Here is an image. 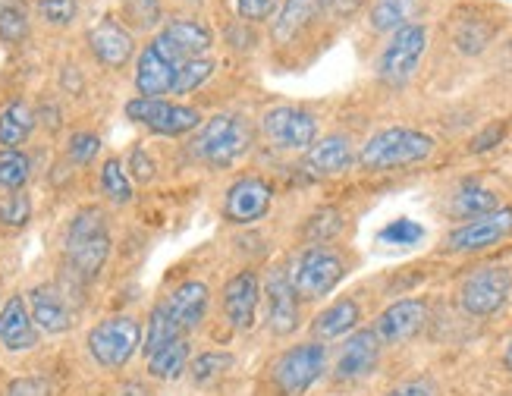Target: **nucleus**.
<instances>
[{
    "label": "nucleus",
    "instance_id": "f257e3e1",
    "mask_svg": "<svg viewBox=\"0 0 512 396\" xmlns=\"http://www.w3.org/2000/svg\"><path fill=\"white\" fill-rule=\"evenodd\" d=\"M110 227L107 214L95 205H88L73 214L70 227L63 236V264L66 274L79 283H92L110 258Z\"/></svg>",
    "mask_w": 512,
    "mask_h": 396
},
{
    "label": "nucleus",
    "instance_id": "f03ea898",
    "mask_svg": "<svg viewBox=\"0 0 512 396\" xmlns=\"http://www.w3.org/2000/svg\"><path fill=\"white\" fill-rule=\"evenodd\" d=\"M255 129L246 114H214L195 129L189 154L211 170H227L252 151Z\"/></svg>",
    "mask_w": 512,
    "mask_h": 396
},
{
    "label": "nucleus",
    "instance_id": "7ed1b4c3",
    "mask_svg": "<svg viewBox=\"0 0 512 396\" xmlns=\"http://www.w3.org/2000/svg\"><path fill=\"white\" fill-rule=\"evenodd\" d=\"M85 352L101 371L117 374L142 352V321L136 315H107L85 334Z\"/></svg>",
    "mask_w": 512,
    "mask_h": 396
},
{
    "label": "nucleus",
    "instance_id": "20e7f679",
    "mask_svg": "<svg viewBox=\"0 0 512 396\" xmlns=\"http://www.w3.org/2000/svg\"><path fill=\"white\" fill-rule=\"evenodd\" d=\"M434 151V139L428 132L412 129V126H390L374 132V136L362 145L359 151V164L362 170L371 173H384L396 167H412L428 161Z\"/></svg>",
    "mask_w": 512,
    "mask_h": 396
},
{
    "label": "nucleus",
    "instance_id": "39448f33",
    "mask_svg": "<svg viewBox=\"0 0 512 396\" xmlns=\"http://www.w3.org/2000/svg\"><path fill=\"white\" fill-rule=\"evenodd\" d=\"M327 343L305 340L296 346H286L280 356L267 365V384L274 396H305L327 371Z\"/></svg>",
    "mask_w": 512,
    "mask_h": 396
},
{
    "label": "nucleus",
    "instance_id": "423d86ee",
    "mask_svg": "<svg viewBox=\"0 0 512 396\" xmlns=\"http://www.w3.org/2000/svg\"><path fill=\"white\" fill-rule=\"evenodd\" d=\"M286 274L299 302H318L340 286V280L346 277V261L330 246H305L289 261Z\"/></svg>",
    "mask_w": 512,
    "mask_h": 396
},
{
    "label": "nucleus",
    "instance_id": "0eeeda50",
    "mask_svg": "<svg viewBox=\"0 0 512 396\" xmlns=\"http://www.w3.org/2000/svg\"><path fill=\"white\" fill-rule=\"evenodd\" d=\"M425 51H428V29L421 22H409V26L396 29L384 44L381 57H377V79L390 88L406 85L415 76Z\"/></svg>",
    "mask_w": 512,
    "mask_h": 396
},
{
    "label": "nucleus",
    "instance_id": "6e6552de",
    "mask_svg": "<svg viewBox=\"0 0 512 396\" xmlns=\"http://www.w3.org/2000/svg\"><path fill=\"white\" fill-rule=\"evenodd\" d=\"M512 296V271L503 264H484L475 268L459 286V305L472 318H491Z\"/></svg>",
    "mask_w": 512,
    "mask_h": 396
},
{
    "label": "nucleus",
    "instance_id": "1a4fd4ad",
    "mask_svg": "<svg viewBox=\"0 0 512 396\" xmlns=\"http://www.w3.org/2000/svg\"><path fill=\"white\" fill-rule=\"evenodd\" d=\"M126 120L145 126L154 136H186V132H195L202 126V114L189 104H176L167 98H132L123 107Z\"/></svg>",
    "mask_w": 512,
    "mask_h": 396
},
{
    "label": "nucleus",
    "instance_id": "9d476101",
    "mask_svg": "<svg viewBox=\"0 0 512 396\" xmlns=\"http://www.w3.org/2000/svg\"><path fill=\"white\" fill-rule=\"evenodd\" d=\"M261 136L280 151H308L318 142V117L305 107L280 104L264 110L258 120Z\"/></svg>",
    "mask_w": 512,
    "mask_h": 396
},
{
    "label": "nucleus",
    "instance_id": "9b49d317",
    "mask_svg": "<svg viewBox=\"0 0 512 396\" xmlns=\"http://www.w3.org/2000/svg\"><path fill=\"white\" fill-rule=\"evenodd\" d=\"M271 205H274V186L267 183L264 176L246 173V176H239V180H233L230 189L224 192L220 214H224V220L233 227H249L264 220Z\"/></svg>",
    "mask_w": 512,
    "mask_h": 396
},
{
    "label": "nucleus",
    "instance_id": "f8f14e48",
    "mask_svg": "<svg viewBox=\"0 0 512 396\" xmlns=\"http://www.w3.org/2000/svg\"><path fill=\"white\" fill-rule=\"evenodd\" d=\"M220 308H224V318L236 334L255 330L261 308V277L249 268L236 271L220 290Z\"/></svg>",
    "mask_w": 512,
    "mask_h": 396
},
{
    "label": "nucleus",
    "instance_id": "ddd939ff",
    "mask_svg": "<svg viewBox=\"0 0 512 396\" xmlns=\"http://www.w3.org/2000/svg\"><path fill=\"white\" fill-rule=\"evenodd\" d=\"M180 57L167 51V44L154 35L139 60H136V76H132V82H136V92L139 98H164L173 92V82H176V70H180Z\"/></svg>",
    "mask_w": 512,
    "mask_h": 396
},
{
    "label": "nucleus",
    "instance_id": "4468645a",
    "mask_svg": "<svg viewBox=\"0 0 512 396\" xmlns=\"http://www.w3.org/2000/svg\"><path fill=\"white\" fill-rule=\"evenodd\" d=\"M26 305H29V315H32L35 327L48 337L70 334L76 324L70 296H66L57 283H35L26 293Z\"/></svg>",
    "mask_w": 512,
    "mask_h": 396
},
{
    "label": "nucleus",
    "instance_id": "2eb2a0df",
    "mask_svg": "<svg viewBox=\"0 0 512 396\" xmlns=\"http://www.w3.org/2000/svg\"><path fill=\"white\" fill-rule=\"evenodd\" d=\"M377 365H381V340H377V334L374 330H352L337 352V362H333V381H365L377 371Z\"/></svg>",
    "mask_w": 512,
    "mask_h": 396
},
{
    "label": "nucleus",
    "instance_id": "dca6fc26",
    "mask_svg": "<svg viewBox=\"0 0 512 396\" xmlns=\"http://www.w3.org/2000/svg\"><path fill=\"white\" fill-rule=\"evenodd\" d=\"M164 305V312L170 315V321L180 327V334L189 337L195 334L198 327L205 324L208 318V308H211V286L205 280H183V283H176L173 290L158 299Z\"/></svg>",
    "mask_w": 512,
    "mask_h": 396
},
{
    "label": "nucleus",
    "instance_id": "f3484780",
    "mask_svg": "<svg viewBox=\"0 0 512 396\" xmlns=\"http://www.w3.org/2000/svg\"><path fill=\"white\" fill-rule=\"evenodd\" d=\"M512 233V208H494L487 214H478L472 220L459 224L447 236V249L450 252H481L491 249L497 242H503Z\"/></svg>",
    "mask_w": 512,
    "mask_h": 396
},
{
    "label": "nucleus",
    "instance_id": "a211bd4d",
    "mask_svg": "<svg viewBox=\"0 0 512 396\" xmlns=\"http://www.w3.org/2000/svg\"><path fill=\"white\" fill-rule=\"evenodd\" d=\"M428 321V302L425 299H396L390 302L374 321V334L381 346H403L421 334Z\"/></svg>",
    "mask_w": 512,
    "mask_h": 396
},
{
    "label": "nucleus",
    "instance_id": "6ab92c4d",
    "mask_svg": "<svg viewBox=\"0 0 512 396\" xmlns=\"http://www.w3.org/2000/svg\"><path fill=\"white\" fill-rule=\"evenodd\" d=\"M261 299L267 302V327L274 337H289L299 327V296L293 293L286 268H271L261 286Z\"/></svg>",
    "mask_w": 512,
    "mask_h": 396
},
{
    "label": "nucleus",
    "instance_id": "aec40b11",
    "mask_svg": "<svg viewBox=\"0 0 512 396\" xmlns=\"http://www.w3.org/2000/svg\"><path fill=\"white\" fill-rule=\"evenodd\" d=\"M85 41L92 57L101 66H107V70H123L132 60V54H136V38H132V32L114 16H104L101 22H95V26L88 29Z\"/></svg>",
    "mask_w": 512,
    "mask_h": 396
},
{
    "label": "nucleus",
    "instance_id": "412c9836",
    "mask_svg": "<svg viewBox=\"0 0 512 396\" xmlns=\"http://www.w3.org/2000/svg\"><path fill=\"white\" fill-rule=\"evenodd\" d=\"M41 343V330L35 327L29 305L22 293H10L0 305V349L10 352V356H22V352H32Z\"/></svg>",
    "mask_w": 512,
    "mask_h": 396
},
{
    "label": "nucleus",
    "instance_id": "4be33fe9",
    "mask_svg": "<svg viewBox=\"0 0 512 396\" xmlns=\"http://www.w3.org/2000/svg\"><path fill=\"white\" fill-rule=\"evenodd\" d=\"M158 38L167 44V51L176 54L180 60L205 57L214 48V32L205 26L202 19H192V16L170 19L167 26L158 32Z\"/></svg>",
    "mask_w": 512,
    "mask_h": 396
},
{
    "label": "nucleus",
    "instance_id": "5701e85b",
    "mask_svg": "<svg viewBox=\"0 0 512 396\" xmlns=\"http://www.w3.org/2000/svg\"><path fill=\"white\" fill-rule=\"evenodd\" d=\"M355 161H359V154L352 151V139L343 136V132H330V136L318 139L305 151V167L315 176L346 173Z\"/></svg>",
    "mask_w": 512,
    "mask_h": 396
},
{
    "label": "nucleus",
    "instance_id": "b1692460",
    "mask_svg": "<svg viewBox=\"0 0 512 396\" xmlns=\"http://www.w3.org/2000/svg\"><path fill=\"white\" fill-rule=\"evenodd\" d=\"M359 321H362L359 302H355V299H337L333 305H327L324 312L315 315V321H311V337L321 340V343L340 340V337H349L352 330H359Z\"/></svg>",
    "mask_w": 512,
    "mask_h": 396
},
{
    "label": "nucleus",
    "instance_id": "393cba45",
    "mask_svg": "<svg viewBox=\"0 0 512 396\" xmlns=\"http://www.w3.org/2000/svg\"><path fill=\"white\" fill-rule=\"evenodd\" d=\"M324 10L333 13V0H286L277 22H274V41L293 44Z\"/></svg>",
    "mask_w": 512,
    "mask_h": 396
},
{
    "label": "nucleus",
    "instance_id": "a878e982",
    "mask_svg": "<svg viewBox=\"0 0 512 396\" xmlns=\"http://www.w3.org/2000/svg\"><path fill=\"white\" fill-rule=\"evenodd\" d=\"M189 362H192V343H189V337H183V340H173V343L161 346L158 352L145 356V371L151 381L176 384L186 378Z\"/></svg>",
    "mask_w": 512,
    "mask_h": 396
},
{
    "label": "nucleus",
    "instance_id": "bb28decb",
    "mask_svg": "<svg viewBox=\"0 0 512 396\" xmlns=\"http://www.w3.org/2000/svg\"><path fill=\"white\" fill-rule=\"evenodd\" d=\"M38 126V110L26 98H13L0 107V145L22 148Z\"/></svg>",
    "mask_w": 512,
    "mask_h": 396
},
{
    "label": "nucleus",
    "instance_id": "cd10ccee",
    "mask_svg": "<svg viewBox=\"0 0 512 396\" xmlns=\"http://www.w3.org/2000/svg\"><path fill=\"white\" fill-rule=\"evenodd\" d=\"M233 368H236L233 352H227V349H202V352H195V356H192L186 378L198 390H211L224 378H230Z\"/></svg>",
    "mask_w": 512,
    "mask_h": 396
},
{
    "label": "nucleus",
    "instance_id": "c85d7f7f",
    "mask_svg": "<svg viewBox=\"0 0 512 396\" xmlns=\"http://www.w3.org/2000/svg\"><path fill=\"white\" fill-rule=\"evenodd\" d=\"M173 340H183L180 327L170 321L161 302H154L145 324H142V356H151V352H158L161 346H167Z\"/></svg>",
    "mask_w": 512,
    "mask_h": 396
},
{
    "label": "nucleus",
    "instance_id": "c756f323",
    "mask_svg": "<svg viewBox=\"0 0 512 396\" xmlns=\"http://www.w3.org/2000/svg\"><path fill=\"white\" fill-rule=\"evenodd\" d=\"M101 195L117 208L132 202V180H129L126 164L120 158H107L101 164Z\"/></svg>",
    "mask_w": 512,
    "mask_h": 396
},
{
    "label": "nucleus",
    "instance_id": "7c9ffc66",
    "mask_svg": "<svg viewBox=\"0 0 512 396\" xmlns=\"http://www.w3.org/2000/svg\"><path fill=\"white\" fill-rule=\"evenodd\" d=\"M32 176V158L22 148H0V189L22 192Z\"/></svg>",
    "mask_w": 512,
    "mask_h": 396
},
{
    "label": "nucleus",
    "instance_id": "2f4dec72",
    "mask_svg": "<svg viewBox=\"0 0 512 396\" xmlns=\"http://www.w3.org/2000/svg\"><path fill=\"white\" fill-rule=\"evenodd\" d=\"M415 16V0H377L371 7V29L374 32H396L409 26Z\"/></svg>",
    "mask_w": 512,
    "mask_h": 396
},
{
    "label": "nucleus",
    "instance_id": "473e14b6",
    "mask_svg": "<svg viewBox=\"0 0 512 396\" xmlns=\"http://www.w3.org/2000/svg\"><path fill=\"white\" fill-rule=\"evenodd\" d=\"M217 70V63L211 57H192L183 60L180 70H176V82H173V92L170 95H189L195 88H202Z\"/></svg>",
    "mask_w": 512,
    "mask_h": 396
},
{
    "label": "nucleus",
    "instance_id": "72a5a7b5",
    "mask_svg": "<svg viewBox=\"0 0 512 396\" xmlns=\"http://www.w3.org/2000/svg\"><path fill=\"white\" fill-rule=\"evenodd\" d=\"M494 208H500V205H497V195H494L491 189L478 186V183L462 186V189L456 192V202H453V211H456L459 217H469V220L478 217V214L494 211Z\"/></svg>",
    "mask_w": 512,
    "mask_h": 396
},
{
    "label": "nucleus",
    "instance_id": "f704fd0d",
    "mask_svg": "<svg viewBox=\"0 0 512 396\" xmlns=\"http://www.w3.org/2000/svg\"><path fill=\"white\" fill-rule=\"evenodd\" d=\"M453 38L462 54H481L494 38V26H487L484 19H459Z\"/></svg>",
    "mask_w": 512,
    "mask_h": 396
},
{
    "label": "nucleus",
    "instance_id": "c9c22d12",
    "mask_svg": "<svg viewBox=\"0 0 512 396\" xmlns=\"http://www.w3.org/2000/svg\"><path fill=\"white\" fill-rule=\"evenodd\" d=\"M343 230V214L337 208H321L305 220L308 246H327V242Z\"/></svg>",
    "mask_w": 512,
    "mask_h": 396
},
{
    "label": "nucleus",
    "instance_id": "e433bc0d",
    "mask_svg": "<svg viewBox=\"0 0 512 396\" xmlns=\"http://www.w3.org/2000/svg\"><path fill=\"white\" fill-rule=\"evenodd\" d=\"M120 10H123V19L129 22V26L142 29V32L158 29L161 19H164L161 0H120Z\"/></svg>",
    "mask_w": 512,
    "mask_h": 396
},
{
    "label": "nucleus",
    "instance_id": "4c0bfd02",
    "mask_svg": "<svg viewBox=\"0 0 512 396\" xmlns=\"http://www.w3.org/2000/svg\"><path fill=\"white\" fill-rule=\"evenodd\" d=\"M29 35V13L19 0H4L0 4V41L19 44Z\"/></svg>",
    "mask_w": 512,
    "mask_h": 396
},
{
    "label": "nucleus",
    "instance_id": "58836bf2",
    "mask_svg": "<svg viewBox=\"0 0 512 396\" xmlns=\"http://www.w3.org/2000/svg\"><path fill=\"white\" fill-rule=\"evenodd\" d=\"M32 220V198L26 192H10L0 202V227L7 230H22Z\"/></svg>",
    "mask_w": 512,
    "mask_h": 396
},
{
    "label": "nucleus",
    "instance_id": "ea45409f",
    "mask_svg": "<svg viewBox=\"0 0 512 396\" xmlns=\"http://www.w3.org/2000/svg\"><path fill=\"white\" fill-rule=\"evenodd\" d=\"M377 239L387 242V246H415V242L425 239V227L415 224V220H409V217H396L381 233H377Z\"/></svg>",
    "mask_w": 512,
    "mask_h": 396
},
{
    "label": "nucleus",
    "instance_id": "a19ab883",
    "mask_svg": "<svg viewBox=\"0 0 512 396\" xmlns=\"http://www.w3.org/2000/svg\"><path fill=\"white\" fill-rule=\"evenodd\" d=\"M101 154V136H95V132H73L70 142H66V158H70L76 167H88L95 158Z\"/></svg>",
    "mask_w": 512,
    "mask_h": 396
},
{
    "label": "nucleus",
    "instance_id": "79ce46f5",
    "mask_svg": "<svg viewBox=\"0 0 512 396\" xmlns=\"http://www.w3.org/2000/svg\"><path fill=\"white\" fill-rule=\"evenodd\" d=\"M38 16L54 29H66L79 13V0H38Z\"/></svg>",
    "mask_w": 512,
    "mask_h": 396
},
{
    "label": "nucleus",
    "instance_id": "37998d69",
    "mask_svg": "<svg viewBox=\"0 0 512 396\" xmlns=\"http://www.w3.org/2000/svg\"><path fill=\"white\" fill-rule=\"evenodd\" d=\"M126 173H129V180H136V183H151L154 176H158V164H154V158L148 154V148L136 145V148L129 151Z\"/></svg>",
    "mask_w": 512,
    "mask_h": 396
},
{
    "label": "nucleus",
    "instance_id": "c03bdc74",
    "mask_svg": "<svg viewBox=\"0 0 512 396\" xmlns=\"http://www.w3.org/2000/svg\"><path fill=\"white\" fill-rule=\"evenodd\" d=\"M51 381L41 378V374H29V378H16L4 387L0 396H51Z\"/></svg>",
    "mask_w": 512,
    "mask_h": 396
},
{
    "label": "nucleus",
    "instance_id": "a18cd8bd",
    "mask_svg": "<svg viewBox=\"0 0 512 396\" xmlns=\"http://www.w3.org/2000/svg\"><path fill=\"white\" fill-rule=\"evenodd\" d=\"M280 7V0H236V13L246 22H267Z\"/></svg>",
    "mask_w": 512,
    "mask_h": 396
},
{
    "label": "nucleus",
    "instance_id": "49530a36",
    "mask_svg": "<svg viewBox=\"0 0 512 396\" xmlns=\"http://www.w3.org/2000/svg\"><path fill=\"white\" fill-rule=\"evenodd\" d=\"M506 120H497V123H491V126H484L478 136L472 139V145H469V151L472 154H484V151H491V148H497L500 142H503V136H506Z\"/></svg>",
    "mask_w": 512,
    "mask_h": 396
},
{
    "label": "nucleus",
    "instance_id": "de8ad7c7",
    "mask_svg": "<svg viewBox=\"0 0 512 396\" xmlns=\"http://www.w3.org/2000/svg\"><path fill=\"white\" fill-rule=\"evenodd\" d=\"M387 396H440L437 393V387L431 384V381H406V384H399V387H393Z\"/></svg>",
    "mask_w": 512,
    "mask_h": 396
},
{
    "label": "nucleus",
    "instance_id": "09e8293b",
    "mask_svg": "<svg viewBox=\"0 0 512 396\" xmlns=\"http://www.w3.org/2000/svg\"><path fill=\"white\" fill-rule=\"evenodd\" d=\"M503 368L512 374V340L506 343V349H503Z\"/></svg>",
    "mask_w": 512,
    "mask_h": 396
}]
</instances>
